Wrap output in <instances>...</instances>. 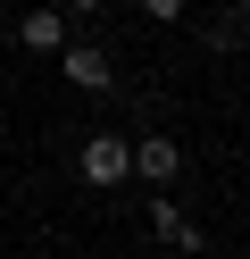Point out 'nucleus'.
I'll list each match as a JSON object with an SVG mask.
<instances>
[{"label": "nucleus", "instance_id": "f257e3e1", "mask_svg": "<svg viewBox=\"0 0 250 259\" xmlns=\"http://www.w3.org/2000/svg\"><path fill=\"white\" fill-rule=\"evenodd\" d=\"M75 167H83V184L109 192V184L133 176V142H125V134H83V159H75Z\"/></svg>", "mask_w": 250, "mask_h": 259}, {"label": "nucleus", "instance_id": "f03ea898", "mask_svg": "<svg viewBox=\"0 0 250 259\" xmlns=\"http://www.w3.org/2000/svg\"><path fill=\"white\" fill-rule=\"evenodd\" d=\"M59 75L75 92H117V59L100 51V42H67V51H59Z\"/></svg>", "mask_w": 250, "mask_h": 259}, {"label": "nucleus", "instance_id": "7ed1b4c3", "mask_svg": "<svg viewBox=\"0 0 250 259\" xmlns=\"http://www.w3.org/2000/svg\"><path fill=\"white\" fill-rule=\"evenodd\" d=\"M133 176L175 184V176H183V142H175V134H142V142H133Z\"/></svg>", "mask_w": 250, "mask_h": 259}, {"label": "nucleus", "instance_id": "20e7f679", "mask_svg": "<svg viewBox=\"0 0 250 259\" xmlns=\"http://www.w3.org/2000/svg\"><path fill=\"white\" fill-rule=\"evenodd\" d=\"M150 234H159V242H167V251H183V259H200V226H192V218H183V209H175V201H150Z\"/></svg>", "mask_w": 250, "mask_h": 259}, {"label": "nucleus", "instance_id": "39448f33", "mask_svg": "<svg viewBox=\"0 0 250 259\" xmlns=\"http://www.w3.org/2000/svg\"><path fill=\"white\" fill-rule=\"evenodd\" d=\"M17 42H25V51H50V59H59V51H67V9H25Z\"/></svg>", "mask_w": 250, "mask_h": 259}, {"label": "nucleus", "instance_id": "423d86ee", "mask_svg": "<svg viewBox=\"0 0 250 259\" xmlns=\"http://www.w3.org/2000/svg\"><path fill=\"white\" fill-rule=\"evenodd\" d=\"M142 17L150 25H183V0H142Z\"/></svg>", "mask_w": 250, "mask_h": 259}, {"label": "nucleus", "instance_id": "0eeeda50", "mask_svg": "<svg viewBox=\"0 0 250 259\" xmlns=\"http://www.w3.org/2000/svg\"><path fill=\"white\" fill-rule=\"evenodd\" d=\"M59 9H75V17H92V9H109V0H59Z\"/></svg>", "mask_w": 250, "mask_h": 259}, {"label": "nucleus", "instance_id": "6e6552de", "mask_svg": "<svg viewBox=\"0 0 250 259\" xmlns=\"http://www.w3.org/2000/svg\"><path fill=\"white\" fill-rule=\"evenodd\" d=\"M225 9H233V17H250V0H225Z\"/></svg>", "mask_w": 250, "mask_h": 259}]
</instances>
